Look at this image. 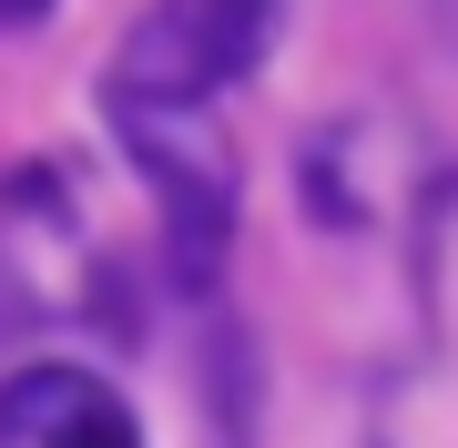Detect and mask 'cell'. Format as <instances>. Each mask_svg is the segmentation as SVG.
Returning <instances> with one entry per match:
<instances>
[{
    "label": "cell",
    "instance_id": "3957f363",
    "mask_svg": "<svg viewBox=\"0 0 458 448\" xmlns=\"http://www.w3.org/2000/svg\"><path fill=\"white\" fill-rule=\"evenodd\" d=\"M0 448H143V428L82 367H31L0 387Z\"/></svg>",
    "mask_w": 458,
    "mask_h": 448
},
{
    "label": "cell",
    "instance_id": "8992f818",
    "mask_svg": "<svg viewBox=\"0 0 458 448\" xmlns=\"http://www.w3.org/2000/svg\"><path fill=\"white\" fill-rule=\"evenodd\" d=\"M428 31H438V51L458 62V0H428Z\"/></svg>",
    "mask_w": 458,
    "mask_h": 448
},
{
    "label": "cell",
    "instance_id": "ba28073f",
    "mask_svg": "<svg viewBox=\"0 0 458 448\" xmlns=\"http://www.w3.org/2000/svg\"><path fill=\"white\" fill-rule=\"evenodd\" d=\"M367 448H387V438H367Z\"/></svg>",
    "mask_w": 458,
    "mask_h": 448
},
{
    "label": "cell",
    "instance_id": "277c9868",
    "mask_svg": "<svg viewBox=\"0 0 458 448\" xmlns=\"http://www.w3.org/2000/svg\"><path fill=\"white\" fill-rule=\"evenodd\" d=\"M214 408H225V448H255V347L245 326H214Z\"/></svg>",
    "mask_w": 458,
    "mask_h": 448
},
{
    "label": "cell",
    "instance_id": "7a4b0ae2",
    "mask_svg": "<svg viewBox=\"0 0 458 448\" xmlns=\"http://www.w3.org/2000/svg\"><path fill=\"white\" fill-rule=\"evenodd\" d=\"M113 123H123L132 164L153 173V194H164L174 275L204 296V285L225 275V245H234V173H225V153L194 143V133H174V113H164V102H113Z\"/></svg>",
    "mask_w": 458,
    "mask_h": 448
},
{
    "label": "cell",
    "instance_id": "5b68a950",
    "mask_svg": "<svg viewBox=\"0 0 458 448\" xmlns=\"http://www.w3.org/2000/svg\"><path fill=\"white\" fill-rule=\"evenodd\" d=\"M21 326H31V306H21V285H11V275H0V347H11V336H21Z\"/></svg>",
    "mask_w": 458,
    "mask_h": 448
},
{
    "label": "cell",
    "instance_id": "52a82bcc",
    "mask_svg": "<svg viewBox=\"0 0 458 448\" xmlns=\"http://www.w3.org/2000/svg\"><path fill=\"white\" fill-rule=\"evenodd\" d=\"M51 11V0H0V21H41Z\"/></svg>",
    "mask_w": 458,
    "mask_h": 448
},
{
    "label": "cell",
    "instance_id": "6da1fadb",
    "mask_svg": "<svg viewBox=\"0 0 458 448\" xmlns=\"http://www.w3.org/2000/svg\"><path fill=\"white\" fill-rule=\"evenodd\" d=\"M276 41V0H153L113 51V102L204 113L225 82H245Z\"/></svg>",
    "mask_w": 458,
    "mask_h": 448
}]
</instances>
